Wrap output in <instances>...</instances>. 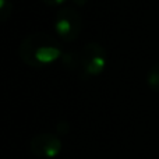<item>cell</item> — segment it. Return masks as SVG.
I'll return each mask as SVG.
<instances>
[{"label": "cell", "mask_w": 159, "mask_h": 159, "mask_svg": "<svg viewBox=\"0 0 159 159\" xmlns=\"http://www.w3.org/2000/svg\"><path fill=\"white\" fill-rule=\"evenodd\" d=\"M63 48L55 36L46 32H32L21 41L18 56L22 63L34 69H42L60 60Z\"/></svg>", "instance_id": "obj_1"}, {"label": "cell", "mask_w": 159, "mask_h": 159, "mask_svg": "<svg viewBox=\"0 0 159 159\" xmlns=\"http://www.w3.org/2000/svg\"><path fill=\"white\" fill-rule=\"evenodd\" d=\"M53 30L63 42H73L82 30V17L74 7H60L56 11Z\"/></svg>", "instance_id": "obj_2"}, {"label": "cell", "mask_w": 159, "mask_h": 159, "mask_svg": "<svg viewBox=\"0 0 159 159\" xmlns=\"http://www.w3.org/2000/svg\"><path fill=\"white\" fill-rule=\"evenodd\" d=\"M81 57V67L82 74L87 77H96L105 71L107 66V52L105 48L98 42H89L87 43L80 52Z\"/></svg>", "instance_id": "obj_3"}, {"label": "cell", "mask_w": 159, "mask_h": 159, "mask_svg": "<svg viewBox=\"0 0 159 159\" xmlns=\"http://www.w3.org/2000/svg\"><path fill=\"white\" fill-rule=\"evenodd\" d=\"M63 143L59 135L52 133H42L30 141V151L34 157L41 159H53L61 152Z\"/></svg>", "instance_id": "obj_4"}, {"label": "cell", "mask_w": 159, "mask_h": 159, "mask_svg": "<svg viewBox=\"0 0 159 159\" xmlns=\"http://www.w3.org/2000/svg\"><path fill=\"white\" fill-rule=\"evenodd\" d=\"M60 60L63 61L64 66L70 70H75V69H78V67H81V57H80V53L63 52Z\"/></svg>", "instance_id": "obj_5"}, {"label": "cell", "mask_w": 159, "mask_h": 159, "mask_svg": "<svg viewBox=\"0 0 159 159\" xmlns=\"http://www.w3.org/2000/svg\"><path fill=\"white\" fill-rule=\"evenodd\" d=\"M147 84L154 92L159 93V61L149 69L148 74H147Z\"/></svg>", "instance_id": "obj_6"}, {"label": "cell", "mask_w": 159, "mask_h": 159, "mask_svg": "<svg viewBox=\"0 0 159 159\" xmlns=\"http://www.w3.org/2000/svg\"><path fill=\"white\" fill-rule=\"evenodd\" d=\"M13 13V3L10 0H0V24L7 21Z\"/></svg>", "instance_id": "obj_7"}, {"label": "cell", "mask_w": 159, "mask_h": 159, "mask_svg": "<svg viewBox=\"0 0 159 159\" xmlns=\"http://www.w3.org/2000/svg\"><path fill=\"white\" fill-rule=\"evenodd\" d=\"M69 129H70V126H69V123H67V121H60V123L57 124L59 135H66L67 133H69Z\"/></svg>", "instance_id": "obj_8"}, {"label": "cell", "mask_w": 159, "mask_h": 159, "mask_svg": "<svg viewBox=\"0 0 159 159\" xmlns=\"http://www.w3.org/2000/svg\"><path fill=\"white\" fill-rule=\"evenodd\" d=\"M67 0H42L45 6L48 7H59V6H63Z\"/></svg>", "instance_id": "obj_9"}, {"label": "cell", "mask_w": 159, "mask_h": 159, "mask_svg": "<svg viewBox=\"0 0 159 159\" xmlns=\"http://www.w3.org/2000/svg\"><path fill=\"white\" fill-rule=\"evenodd\" d=\"M73 2H74L75 6H84V4H87V0H73Z\"/></svg>", "instance_id": "obj_10"}]
</instances>
